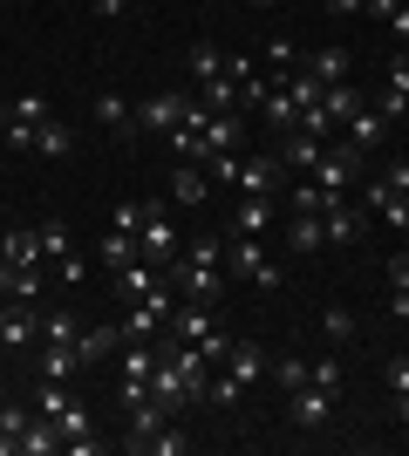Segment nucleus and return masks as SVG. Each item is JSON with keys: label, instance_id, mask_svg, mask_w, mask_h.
Instances as JSON below:
<instances>
[{"label": "nucleus", "instance_id": "cd10ccee", "mask_svg": "<svg viewBox=\"0 0 409 456\" xmlns=\"http://www.w3.org/2000/svg\"><path fill=\"white\" fill-rule=\"evenodd\" d=\"M239 395H246V381H233L225 368H212V375H205V409L233 416V409H239Z\"/></svg>", "mask_w": 409, "mask_h": 456}, {"label": "nucleus", "instance_id": "0eeeda50", "mask_svg": "<svg viewBox=\"0 0 409 456\" xmlns=\"http://www.w3.org/2000/svg\"><path fill=\"white\" fill-rule=\"evenodd\" d=\"M184 102H192L184 89H157V95H143V102H136V136H171V130H177V116H184Z\"/></svg>", "mask_w": 409, "mask_h": 456}, {"label": "nucleus", "instance_id": "4468645a", "mask_svg": "<svg viewBox=\"0 0 409 456\" xmlns=\"http://www.w3.org/2000/svg\"><path fill=\"white\" fill-rule=\"evenodd\" d=\"M239 143H246V123H239V110H212V116H205V157H218V151H233V157H239Z\"/></svg>", "mask_w": 409, "mask_h": 456}, {"label": "nucleus", "instance_id": "5fc2aeb1", "mask_svg": "<svg viewBox=\"0 0 409 456\" xmlns=\"http://www.w3.org/2000/svg\"><path fill=\"white\" fill-rule=\"evenodd\" d=\"M123 7H130V0H96V14H102V20H117Z\"/></svg>", "mask_w": 409, "mask_h": 456}, {"label": "nucleus", "instance_id": "a211bd4d", "mask_svg": "<svg viewBox=\"0 0 409 456\" xmlns=\"http://www.w3.org/2000/svg\"><path fill=\"white\" fill-rule=\"evenodd\" d=\"M0 259H7V266H20V273H35V266H41V232H35V225H14L7 239H0Z\"/></svg>", "mask_w": 409, "mask_h": 456}, {"label": "nucleus", "instance_id": "4c0bfd02", "mask_svg": "<svg viewBox=\"0 0 409 456\" xmlns=\"http://www.w3.org/2000/svg\"><path fill=\"white\" fill-rule=\"evenodd\" d=\"M76 368H82L76 347H48V341H41V375H48V381H69Z\"/></svg>", "mask_w": 409, "mask_h": 456}, {"label": "nucleus", "instance_id": "37998d69", "mask_svg": "<svg viewBox=\"0 0 409 456\" xmlns=\"http://www.w3.org/2000/svg\"><path fill=\"white\" fill-rule=\"evenodd\" d=\"M205 177H212V184H239V157H233V151L205 157Z\"/></svg>", "mask_w": 409, "mask_h": 456}, {"label": "nucleus", "instance_id": "393cba45", "mask_svg": "<svg viewBox=\"0 0 409 456\" xmlns=\"http://www.w3.org/2000/svg\"><path fill=\"white\" fill-rule=\"evenodd\" d=\"M300 69H307L321 89H328V82H348V48H314V55H300Z\"/></svg>", "mask_w": 409, "mask_h": 456}, {"label": "nucleus", "instance_id": "c85d7f7f", "mask_svg": "<svg viewBox=\"0 0 409 456\" xmlns=\"http://www.w3.org/2000/svg\"><path fill=\"white\" fill-rule=\"evenodd\" d=\"M362 102H369V95L355 89V82H328V89H321V110L334 116V130H341V123H348V116L362 110Z\"/></svg>", "mask_w": 409, "mask_h": 456}, {"label": "nucleus", "instance_id": "4be33fe9", "mask_svg": "<svg viewBox=\"0 0 409 456\" xmlns=\"http://www.w3.org/2000/svg\"><path fill=\"white\" fill-rule=\"evenodd\" d=\"M205 198H212V177L198 171V164H177V171H171V205L192 211V205H205Z\"/></svg>", "mask_w": 409, "mask_h": 456}, {"label": "nucleus", "instance_id": "49530a36", "mask_svg": "<svg viewBox=\"0 0 409 456\" xmlns=\"http://www.w3.org/2000/svg\"><path fill=\"white\" fill-rule=\"evenodd\" d=\"M300 130H307V136H321V143H328V136H334V116L321 110V102H314V110H300Z\"/></svg>", "mask_w": 409, "mask_h": 456}, {"label": "nucleus", "instance_id": "1a4fd4ad", "mask_svg": "<svg viewBox=\"0 0 409 456\" xmlns=\"http://www.w3.org/2000/svg\"><path fill=\"white\" fill-rule=\"evenodd\" d=\"M334 402H341V395H328V388H314V381H307V388H293V395H287V416L300 422V429H328Z\"/></svg>", "mask_w": 409, "mask_h": 456}, {"label": "nucleus", "instance_id": "a878e982", "mask_svg": "<svg viewBox=\"0 0 409 456\" xmlns=\"http://www.w3.org/2000/svg\"><path fill=\"white\" fill-rule=\"evenodd\" d=\"M55 450H61L55 416H28V429H20V456H55Z\"/></svg>", "mask_w": 409, "mask_h": 456}, {"label": "nucleus", "instance_id": "72a5a7b5", "mask_svg": "<svg viewBox=\"0 0 409 456\" xmlns=\"http://www.w3.org/2000/svg\"><path fill=\"white\" fill-rule=\"evenodd\" d=\"M96 259H102L110 273H117V266H130V259H136V239H130V232H110V225H102V239H96Z\"/></svg>", "mask_w": 409, "mask_h": 456}, {"label": "nucleus", "instance_id": "e433bc0d", "mask_svg": "<svg viewBox=\"0 0 409 456\" xmlns=\"http://www.w3.org/2000/svg\"><path fill=\"white\" fill-rule=\"evenodd\" d=\"M259 61H266L273 76H293V69H300V48H293V35H273L266 48H259Z\"/></svg>", "mask_w": 409, "mask_h": 456}, {"label": "nucleus", "instance_id": "f3484780", "mask_svg": "<svg viewBox=\"0 0 409 456\" xmlns=\"http://www.w3.org/2000/svg\"><path fill=\"white\" fill-rule=\"evenodd\" d=\"M321 225H328V246H355V239H362V232H369V211L355 205H334V211H321Z\"/></svg>", "mask_w": 409, "mask_h": 456}, {"label": "nucleus", "instance_id": "ddd939ff", "mask_svg": "<svg viewBox=\"0 0 409 456\" xmlns=\"http://www.w3.org/2000/svg\"><path fill=\"white\" fill-rule=\"evenodd\" d=\"M280 218V198H239L233 218H225V232H246V239H266V225Z\"/></svg>", "mask_w": 409, "mask_h": 456}, {"label": "nucleus", "instance_id": "7c9ffc66", "mask_svg": "<svg viewBox=\"0 0 409 456\" xmlns=\"http://www.w3.org/2000/svg\"><path fill=\"white\" fill-rule=\"evenodd\" d=\"M76 334H82V321L69 306H48V314H41V341L48 347H76Z\"/></svg>", "mask_w": 409, "mask_h": 456}, {"label": "nucleus", "instance_id": "3c124183", "mask_svg": "<svg viewBox=\"0 0 409 456\" xmlns=\"http://www.w3.org/2000/svg\"><path fill=\"white\" fill-rule=\"evenodd\" d=\"M382 306H389V321H403V327H409V293H389Z\"/></svg>", "mask_w": 409, "mask_h": 456}, {"label": "nucleus", "instance_id": "f257e3e1", "mask_svg": "<svg viewBox=\"0 0 409 456\" xmlns=\"http://www.w3.org/2000/svg\"><path fill=\"white\" fill-rule=\"evenodd\" d=\"M136 259H151L157 273H171L177 259H184V239H177V225H171V205H157V198H151L143 232H136Z\"/></svg>", "mask_w": 409, "mask_h": 456}, {"label": "nucleus", "instance_id": "4d7b16f0", "mask_svg": "<svg viewBox=\"0 0 409 456\" xmlns=\"http://www.w3.org/2000/svg\"><path fill=\"white\" fill-rule=\"evenodd\" d=\"M253 7H280V0H253Z\"/></svg>", "mask_w": 409, "mask_h": 456}, {"label": "nucleus", "instance_id": "a18cd8bd", "mask_svg": "<svg viewBox=\"0 0 409 456\" xmlns=\"http://www.w3.org/2000/svg\"><path fill=\"white\" fill-rule=\"evenodd\" d=\"M28 416H35V409H20V402H0V436H14V443H20Z\"/></svg>", "mask_w": 409, "mask_h": 456}, {"label": "nucleus", "instance_id": "f8f14e48", "mask_svg": "<svg viewBox=\"0 0 409 456\" xmlns=\"http://www.w3.org/2000/svg\"><path fill=\"white\" fill-rule=\"evenodd\" d=\"M341 130H348V143H355V151L369 157V151H382V143H389V116L375 110V102H362V110H355L348 123H341Z\"/></svg>", "mask_w": 409, "mask_h": 456}, {"label": "nucleus", "instance_id": "2eb2a0df", "mask_svg": "<svg viewBox=\"0 0 409 456\" xmlns=\"http://www.w3.org/2000/svg\"><path fill=\"white\" fill-rule=\"evenodd\" d=\"M328 246V225H321V211H293L287 218V252L293 259H307V252Z\"/></svg>", "mask_w": 409, "mask_h": 456}, {"label": "nucleus", "instance_id": "b1692460", "mask_svg": "<svg viewBox=\"0 0 409 456\" xmlns=\"http://www.w3.org/2000/svg\"><path fill=\"white\" fill-rule=\"evenodd\" d=\"M96 123H102L110 136H136V110L123 102L117 89H102V95H96Z\"/></svg>", "mask_w": 409, "mask_h": 456}, {"label": "nucleus", "instance_id": "de8ad7c7", "mask_svg": "<svg viewBox=\"0 0 409 456\" xmlns=\"http://www.w3.org/2000/svg\"><path fill=\"white\" fill-rule=\"evenodd\" d=\"M382 280H389V293H409V252H396L389 266H382Z\"/></svg>", "mask_w": 409, "mask_h": 456}, {"label": "nucleus", "instance_id": "9b49d317", "mask_svg": "<svg viewBox=\"0 0 409 456\" xmlns=\"http://www.w3.org/2000/svg\"><path fill=\"white\" fill-rule=\"evenodd\" d=\"M355 205H362V211H375V218H382V225L409 232V191H389V184H382V177H375V184L362 191V198H355Z\"/></svg>", "mask_w": 409, "mask_h": 456}, {"label": "nucleus", "instance_id": "39448f33", "mask_svg": "<svg viewBox=\"0 0 409 456\" xmlns=\"http://www.w3.org/2000/svg\"><path fill=\"white\" fill-rule=\"evenodd\" d=\"M117 416H123V450H136V456L151 450V436L164 429V422H177V416H171V409H164L157 395H136L130 409H117Z\"/></svg>", "mask_w": 409, "mask_h": 456}, {"label": "nucleus", "instance_id": "473e14b6", "mask_svg": "<svg viewBox=\"0 0 409 456\" xmlns=\"http://www.w3.org/2000/svg\"><path fill=\"white\" fill-rule=\"evenodd\" d=\"M184 69H192V82H198V89H205V82H218V76H225V48H212V41H198Z\"/></svg>", "mask_w": 409, "mask_h": 456}, {"label": "nucleus", "instance_id": "5701e85b", "mask_svg": "<svg viewBox=\"0 0 409 456\" xmlns=\"http://www.w3.org/2000/svg\"><path fill=\"white\" fill-rule=\"evenodd\" d=\"M355 334H362L355 306H341V300H328V306H321V341H328V347H348Z\"/></svg>", "mask_w": 409, "mask_h": 456}, {"label": "nucleus", "instance_id": "9d476101", "mask_svg": "<svg viewBox=\"0 0 409 456\" xmlns=\"http://www.w3.org/2000/svg\"><path fill=\"white\" fill-rule=\"evenodd\" d=\"M110 286H117V300L130 306V300H151V293H164V273H157L151 259H130V266L110 273Z\"/></svg>", "mask_w": 409, "mask_h": 456}, {"label": "nucleus", "instance_id": "c9c22d12", "mask_svg": "<svg viewBox=\"0 0 409 456\" xmlns=\"http://www.w3.org/2000/svg\"><path fill=\"white\" fill-rule=\"evenodd\" d=\"M0 293H7V300H41V266L20 273V266H7V259H0Z\"/></svg>", "mask_w": 409, "mask_h": 456}, {"label": "nucleus", "instance_id": "8fccbe9b", "mask_svg": "<svg viewBox=\"0 0 409 456\" xmlns=\"http://www.w3.org/2000/svg\"><path fill=\"white\" fill-rule=\"evenodd\" d=\"M382 184H389V191H409V157H389V164H382Z\"/></svg>", "mask_w": 409, "mask_h": 456}, {"label": "nucleus", "instance_id": "7ed1b4c3", "mask_svg": "<svg viewBox=\"0 0 409 456\" xmlns=\"http://www.w3.org/2000/svg\"><path fill=\"white\" fill-rule=\"evenodd\" d=\"M35 232H41V259L55 266V280H69V286H76V280H89V259L76 252V232L61 225V218H41Z\"/></svg>", "mask_w": 409, "mask_h": 456}, {"label": "nucleus", "instance_id": "20e7f679", "mask_svg": "<svg viewBox=\"0 0 409 456\" xmlns=\"http://www.w3.org/2000/svg\"><path fill=\"white\" fill-rule=\"evenodd\" d=\"M225 273H246L259 293H280V266H273L266 252H259V239H246V232H225Z\"/></svg>", "mask_w": 409, "mask_h": 456}, {"label": "nucleus", "instance_id": "aec40b11", "mask_svg": "<svg viewBox=\"0 0 409 456\" xmlns=\"http://www.w3.org/2000/svg\"><path fill=\"white\" fill-rule=\"evenodd\" d=\"M117 347H123V327H82V334H76V354H82V368L110 362Z\"/></svg>", "mask_w": 409, "mask_h": 456}, {"label": "nucleus", "instance_id": "412c9836", "mask_svg": "<svg viewBox=\"0 0 409 456\" xmlns=\"http://www.w3.org/2000/svg\"><path fill=\"white\" fill-rule=\"evenodd\" d=\"M76 151V130L61 123V116H41V130H35V157H48V164H61V157Z\"/></svg>", "mask_w": 409, "mask_h": 456}, {"label": "nucleus", "instance_id": "79ce46f5", "mask_svg": "<svg viewBox=\"0 0 409 456\" xmlns=\"http://www.w3.org/2000/svg\"><path fill=\"white\" fill-rule=\"evenodd\" d=\"M233 102H239V82H233V76L205 82V110H233Z\"/></svg>", "mask_w": 409, "mask_h": 456}, {"label": "nucleus", "instance_id": "c756f323", "mask_svg": "<svg viewBox=\"0 0 409 456\" xmlns=\"http://www.w3.org/2000/svg\"><path fill=\"white\" fill-rule=\"evenodd\" d=\"M177 266H198V273H225V239H218V232H205V239H192Z\"/></svg>", "mask_w": 409, "mask_h": 456}, {"label": "nucleus", "instance_id": "423d86ee", "mask_svg": "<svg viewBox=\"0 0 409 456\" xmlns=\"http://www.w3.org/2000/svg\"><path fill=\"white\" fill-rule=\"evenodd\" d=\"M41 341V306L35 300H0V354H20V347Z\"/></svg>", "mask_w": 409, "mask_h": 456}, {"label": "nucleus", "instance_id": "dca6fc26", "mask_svg": "<svg viewBox=\"0 0 409 456\" xmlns=\"http://www.w3.org/2000/svg\"><path fill=\"white\" fill-rule=\"evenodd\" d=\"M259 116H266V130H280V136L300 130V102L287 95V82H280V76H273V89L259 95Z\"/></svg>", "mask_w": 409, "mask_h": 456}, {"label": "nucleus", "instance_id": "6e6552de", "mask_svg": "<svg viewBox=\"0 0 409 456\" xmlns=\"http://www.w3.org/2000/svg\"><path fill=\"white\" fill-rule=\"evenodd\" d=\"M280 184H287V164H280V151L239 157V191H246V198H280Z\"/></svg>", "mask_w": 409, "mask_h": 456}, {"label": "nucleus", "instance_id": "09e8293b", "mask_svg": "<svg viewBox=\"0 0 409 456\" xmlns=\"http://www.w3.org/2000/svg\"><path fill=\"white\" fill-rule=\"evenodd\" d=\"M375 110L389 116V123H403V116H409V95H396V89H382V95H375Z\"/></svg>", "mask_w": 409, "mask_h": 456}, {"label": "nucleus", "instance_id": "864d4df0", "mask_svg": "<svg viewBox=\"0 0 409 456\" xmlns=\"http://www.w3.org/2000/svg\"><path fill=\"white\" fill-rule=\"evenodd\" d=\"M389 416H396V422L409 429V388H403V395H389Z\"/></svg>", "mask_w": 409, "mask_h": 456}, {"label": "nucleus", "instance_id": "ea45409f", "mask_svg": "<svg viewBox=\"0 0 409 456\" xmlns=\"http://www.w3.org/2000/svg\"><path fill=\"white\" fill-rule=\"evenodd\" d=\"M184 450H192V436H184L177 422H164V429L151 436V450H143V456H184Z\"/></svg>", "mask_w": 409, "mask_h": 456}, {"label": "nucleus", "instance_id": "603ef678", "mask_svg": "<svg viewBox=\"0 0 409 456\" xmlns=\"http://www.w3.org/2000/svg\"><path fill=\"white\" fill-rule=\"evenodd\" d=\"M389 28H396V41H409V0H403V7L389 14Z\"/></svg>", "mask_w": 409, "mask_h": 456}, {"label": "nucleus", "instance_id": "bb28decb", "mask_svg": "<svg viewBox=\"0 0 409 456\" xmlns=\"http://www.w3.org/2000/svg\"><path fill=\"white\" fill-rule=\"evenodd\" d=\"M225 375L253 388V381L266 375V354H259V341H233V354H225Z\"/></svg>", "mask_w": 409, "mask_h": 456}, {"label": "nucleus", "instance_id": "f704fd0d", "mask_svg": "<svg viewBox=\"0 0 409 456\" xmlns=\"http://www.w3.org/2000/svg\"><path fill=\"white\" fill-rule=\"evenodd\" d=\"M307 381H314V388H328V395H341V388H348L341 354H314V362H307Z\"/></svg>", "mask_w": 409, "mask_h": 456}, {"label": "nucleus", "instance_id": "f03ea898", "mask_svg": "<svg viewBox=\"0 0 409 456\" xmlns=\"http://www.w3.org/2000/svg\"><path fill=\"white\" fill-rule=\"evenodd\" d=\"M314 184L321 191H341V198H355V177H362V151H355L348 136H328L321 143V164H314Z\"/></svg>", "mask_w": 409, "mask_h": 456}, {"label": "nucleus", "instance_id": "a19ab883", "mask_svg": "<svg viewBox=\"0 0 409 456\" xmlns=\"http://www.w3.org/2000/svg\"><path fill=\"white\" fill-rule=\"evenodd\" d=\"M69 381H41V402H35V416H61V409H69Z\"/></svg>", "mask_w": 409, "mask_h": 456}, {"label": "nucleus", "instance_id": "2f4dec72", "mask_svg": "<svg viewBox=\"0 0 409 456\" xmlns=\"http://www.w3.org/2000/svg\"><path fill=\"white\" fill-rule=\"evenodd\" d=\"M266 375H273V388H280V395H293V388H307V354H273Z\"/></svg>", "mask_w": 409, "mask_h": 456}, {"label": "nucleus", "instance_id": "6ab92c4d", "mask_svg": "<svg viewBox=\"0 0 409 456\" xmlns=\"http://www.w3.org/2000/svg\"><path fill=\"white\" fill-rule=\"evenodd\" d=\"M171 280H177V293H184V300H205V306H218V293H225V273H198V266H171Z\"/></svg>", "mask_w": 409, "mask_h": 456}, {"label": "nucleus", "instance_id": "c03bdc74", "mask_svg": "<svg viewBox=\"0 0 409 456\" xmlns=\"http://www.w3.org/2000/svg\"><path fill=\"white\" fill-rule=\"evenodd\" d=\"M382 388H389V395L409 388V354H389V362H382Z\"/></svg>", "mask_w": 409, "mask_h": 456}, {"label": "nucleus", "instance_id": "6e6d98bb", "mask_svg": "<svg viewBox=\"0 0 409 456\" xmlns=\"http://www.w3.org/2000/svg\"><path fill=\"white\" fill-rule=\"evenodd\" d=\"M328 14H362V0H328Z\"/></svg>", "mask_w": 409, "mask_h": 456}, {"label": "nucleus", "instance_id": "58836bf2", "mask_svg": "<svg viewBox=\"0 0 409 456\" xmlns=\"http://www.w3.org/2000/svg\"><path fill=\"white\" fill-rule=\"evenodd\" d=\"M143 218H151V205H143V198H123V205H110V232H143Z\"/></svg>", "mask_w": 409, "mask_h": 456}]
</instances>
